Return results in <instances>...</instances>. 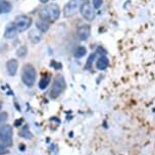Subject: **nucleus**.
<instances>
[{
    "label": "nucleus",
    "instance_id": "1",
    "mask_svg": "<svg viewBox=\"0 0 155 155\" xmlns=\"http://www.w3.org/2000/svg\"><path fill=\"white\" fill-rule=\"evenodd\" d=\"M60 15V9L57 4H48L40 10V18L47 21H55Z\"/></svg>",
    "mask_w": 155,
    "mask_h": 155
},
{
    "label": "nucleus",
    "instance_id": "2",
    "mask_svg": "<svg viewBox=\"0 0 155 155\" xmlns=\"http://www.w3.org/2000/svg\"><path fill=\"white\" fill-rule=\"evenodd\" d=\"M36 74L35 68L32 64H26L23 68L21 71V81L25 85H27L28 87H32L36 82Z\"/></svg>",
    "mask_w": 155,
    "mask_h": 155
},
{
    "label": "nucleus",
    "instance_id": "3",
    "mask_svg": "<svg viewBox=\"0 0 155 155\" xmlns=\"http://www.w3.org/2000/svg\"><path fill=\"white\" fill-rule=\"evenodd\" d=\"M65 86L66 84L64 81V78H63L61 74H57V76L54 78L53 85H52V88L50 91L51 98H53V99L57 98V97L64 91Z\"/></svg>",
    "mask_w": 155,
    "mask_h": 155
},
{
    "label": "nucleus",
    "instance_id": "4",
    "mask_svg": "<svg viewBox=\"0 0 155 155\" xmlns=\"http://www.w3.org/2000/svg\"><path fill=\"white\" fill-rule=\"evenodd\" d=\"M82 3L83 0H70L63 8V15L65 18H71L77 15L78 12H80L81 9Z\"/></svg>",
    "mask_w": 155,
    "mask_h": 155
},
{
    "label": "nucleus",
    "instance_id": "5",
    "mask_svg": "<svg viewBox=\"0 0 155 155\" xmlns=\"http://www.w3.org/2000/svg\"><path fill=\"white\" fill-rule=\"evenodd\" d=\"M0 140L6 146L12 144V128L9 124H3L0 127Z\"/></svg>",
    "mask_w": 155,
    "mask_h": 155
},
{
    "label": "nucleus",
    "instance_id": "6",
    "mask_svg": "<svg viewBox=\"0 0 155 155\" xmlns=\"http://www.w3.org/2000/svg\"><path fill=\"white\" fill-rule=\"evenodd\" d=\"M32 25V19L31 18L27 15H18L15 18V26L18 30V32H25L31 27Z\"/></svg>",
    "mask_w": 155,
    "mask_h": 155
},
{
    "label": "nucleus",
    "instance_id": "7",
    "mask_svg": "<svg viewBox=\"0 0 155 155\" xmlns=\"http://www.w3.org/2000/svg\"><path fill=\"white\" fill-rule=\"evenodd\" d=\"M80 12L81 15H83V18L87 21H93L94 18H95V12H94V8L93 6L89 3L88 0H86L85 2L82 3V6H81V9H80Z\"/></svg>",
    "mask_w": 155,
    "mask_h": 155
},
{
    "label": "nucleus",
    "instance_id": "8",
    "mask_svg": "<svg viewBox=\"0 0 155 155\" xmlns=\"http://www.w3.org/2000/svg\"><path fill=\"white\" fill-rule=\"evenodd\" d=\"M77 34H78V38H79L81 41L87 40V39L89 38L90 35H91V28H90V26H88V25H82L81 27L78 28Z\"/></svg>",
    "mask_w": 155,
    "mask_h": 155
},
{
    "label": "nucleus",
    "instance_id": "9",
    "mask_svg": "<svg viewBox=\"0 0 155 155\" xmlns=\"http://www.w3.org/2000/svg\"><path fill=\"white\" fill-rule=\"evenodd\" d=\"M16 33H18V30H16V28L15 26V23H10L6 26V29H5L4 32V37L6 39L15 38Z\"/></svg>",
    "mask_w": 155,
    "mask_h": 155
},
{
    "label": "nucleus",
    "instance_id": "10",
    "mask_svg": "<svg viewBox=\"0 0 155 155\" xmlns=\"http://www.w3.org/2000/svg\"><path fill=\"white\" fill-rule=\"evenodd\" d=\"M18 68V63L15 59H9L6 63V70L9 76H15Z\"/></svg>",
    "mask_w": 155,
    "mask_h": 155
},
{
    "label": "nucleus",
    "instance_id": "11",
    "mask_svg": "<svg viewBox=\"0 0 155 155\" xmlns=\"http://www.w3.org/2000/svg\"><path fill=\"white\" fill-rule=\"evenodd\" d=\"M108 65H109V60L106 56H101L96 62V68H97V70H99V71L106 70Z\"/></svg>",
    "mask_w": 155,
    "mask_h": 155
},
{
    "label": "nucleus",
    "instance_id": "12",
    "mask_svg": "<svg viewBox=\"0 0 155 155\" xmlns=\"http://www.w3.org/2000/svg\"><path fill=\"white\" fill-rule=\"evenodd\" d=\"M29 39L33 43H38L41 40V32L38 29L31 30L29 33Z\"/></svg>",
    "mask_w": 155,
    "mask_h": 155
},
{
    "label": "nucleus",
    "instance_id": "13",
    "mask_svg": "<svg viewBox=\"0 0 155 155\" xmlns=\"http://www.w3.org/2000/svg\"><path fill=\"white\" fill-rule=\"evenodd\" d=\"M36 27H37V29L40 32H46L49 28V24L45 19L40 18L39 21H37V23H36Z\"/></svg>",
    "mask_w": 155,
    "mask_h": 155
},
{
    "label": "nucleus",
    "instance_id": "14",
    "mask_svg": "<svg viewBox=\"0 0 155 155\" xmlns=\"http://www.w3.org/2000/svg\"><path fill=\"white\" fill-rule=\"evenodd\" d=\"M49 83H50V77H49V74H45V76L42 77L40 82H39V88L42 90L46 89L47 86L49 85Z\"/></svg>",
    "mask_w": 155,
    "mask_h": 155
},
{
    "label": "nucleus",
    "instance_id": "15",
    "mask_svg": "<svg viewBox=\"0 0 155 155\" xmlns=\"http://www.w3.org/2000/svg\"><path fill=\"white\" fill-rule=\"evenodd\" d=\"M19 136L25 138V139H32V138H33L32 133L30 132V130H29V128H28L27 126H25V127L21 128V130L19 131Z\"/></svg>",
    "mask_w": 155,
    "mask_h": 155
},
{
    "label": "nucleus",
    "instance_id": "16",
    "mask_svg": "<svg viewBox=\"0 0 155 155\" xmlns=\"http://www.w3.org/2000/svg\"><path fill=\"white\" fill-rule=\"evenodd\" d=\"M86 53H87V49L84 46H79L74 50V56L77 58H82L83 56H85Z\"/></svg>",
    "mask_w": 155,
    "mask_h": 155
},
{
    "label": "nucleus",
    "instance_id": "17",
    "mask_svg": "<svg viewBox=\"0 0 155 155\" xmlns=\"http://www.w3.org/2000/svg\"><path fill=\"white\" fill-rule=\"evenodd\" d=\"M12 10V5L6 1H3L2 3H0V15L1 13H7Z\"/></svg>",
    "mask_w": 155,
    "mask_h": 155
},
{
    "label": "nucleus",
    "instance_id": "18",
    "mask_svg": "<svg viewBox=\"0 0 155 155\" xmlns=\"http://www.w3.org/2000/svg\"><path fill=\"white\" fill-rule=\"evenodd\" d=\"M95 57H96V53H93V54L90 55L89 58H88V61H87V63H86V65H85V68H87V70L91 68V66H92V63L94 61V59H95Z\"/></svg>",
    "mask_w": 155,
    "mask_h": 155
},
{
    "label": "nucleus",
    "instance_id": "19",
    "mask_svg": "<svg viewBox=\"0 0 155 155\" xmlns=\"http://www.w3.org/2000/svg\"><path fill=\"white\" fill-rule=\"evenodd\" d=\"M27 53H28V51L25 46H21V48H18V51H16V54H18V57H25L27 55Z\"/></svg>",
    "mask_w": 155,
    "mask_h": 155
},
{
    "label": "nucleus",
    "instance_id": "20",
    "mask_svg": "<svg viewBox=\"0 0 155 155\" xmlns=\"http://www.w3.org/2000/svg\"><path fill=\"white\" fill-rule=\"evenodd\" d=\"M92 4L94 8L98 9V8H100L102 6V4H103V0H92Z\"/></svg>",
    "mask_w": 155,
    "mask_h": 155
},
{
    "label": "nucleus",
    "instance_id": "21",
    "mask_svg": "<svg viewBox=\"0 0 155 155\" xmlns=\"http://www.w3.org/2000/svg\"><path fill=\"white\" fill-rule=\"evenodd\" d=\"M7 120V113L6 112H0V124L4 123Z\"/></svg>",
    "mask_w": 155,
    "mask_h": 155
},
{
    "label": "nucleus",
    "instance_id": "22",
    "mask_svg": "<svg viewBox=\"0 0 155 155\" xmlns=\"http://www.w3.org/2000/svg\"><path fill=\"white\" fill-rule=\"evenodd\" d=\"M21 123H23V120H21V118H19L18 120H15V124L16 127H18V126H21Z\"/></svg>",
    "mask_w": 155,
    "mask_h": 155
},
{
    "label": "nucleus",
    "instance_id": "23",
    "mask_svg": "<svg viewBox=\"0 0 155 155\" xmlns=\"http://www.w3.org/2000/svg\"><path fill=\"white\" fill-rule=\"evenodd\" d=\"M5 152H6V150H5V148L3 147V146L0 145V154H4Z\"/></svg>",
    "mask_w": 155,
    "mask_h": 155
},
{
    "label": "nucleus",
    "instance_id": "24",
    "mask_svg": "<svg viewBox=\"0 0 155 155\" xmlns=\"http://www.w3.org/2000/svg\"><path fill=\"white\" fill-rule=\"evenodd\" d=\"M51 65H52V66L54 65V66H55V68H59L60 66H61V64H57V63L55 62V61H53V62H52V63H51Z\"/></svg>",
    "mask_w": 155,
    "mask_h": 155
},
{
    "label": "nucleus",
    "instance_id": "25",
    "mask_svg": "<svg viewBox=\"0 0 155 155\" xmlns=\"http://www.w3.org/2000/svg\"><path fill=\"white\" fill-rule=\"evenodd\" d=\"M42 3H46V2H48V0H40Z\"/></svg>",
    "mask_w": 155,
    "mask_h": 155
},
{
    "label": "nucleus",
    "instance_id": "26",
    "mask_svg": "<svg viewBox=\"0 0 155 155\" xmlns=\"http://www.w3.org/2000/svg\"><path fill=\"white\" fill-rule=\"evenodd\" d=\"M1 108H2V103L0 102V110H1Z\"/></svg>",
    "mask_w": 155,
    "mask_h": 155
},
{
    "label": "nucleus",
    "instance_id": "27",
    "mask_svg": "<svg viewBox=\"0 0 155 155\" xmlns=\"http://www.w3.org/2000/svg\"><path fill=\"white\" fill-rule=\"evenodd\" d=\"M3 1H5V0H0V3H2Z\"/></svg>",
    "mask_w": 155,
    "mask_h": 155
}]
</instances>
